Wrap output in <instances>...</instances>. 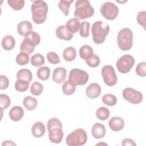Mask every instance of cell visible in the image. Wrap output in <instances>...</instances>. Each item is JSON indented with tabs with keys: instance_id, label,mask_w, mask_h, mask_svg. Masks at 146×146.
Segmentation results:
<instances>
[{
	"instance_id": "cell-13",
	"label": "cell",
	"mask_w": 146,
	"mask_h": 146,
	"mask_svg": "<svg viewBox=\"0 0 146 146\" xmlns=\"http://www.w3.org/2000/svg\"><path fill=\"white\" fill-rule=\"evenodd\" d=\"M32 23L27 21H23L20 22L17 26L18 33L23 36H28L33 31Z\"/></svg>"
},
{
	"instance_id": "cell-8",
	"label": "cell",
	"mask_w": 146,
	"mask_h": 146,
	"mask_svg": "<svg viewBox=\"0 0 146 146\" xmlns=\"http://www.w3.org/2000/svg\"><path fill=\"white\" fill-rule=\"evenodd\" d=\"M89 79L88 73L79 68H73L69 73L68 80L75 86H82L86 84Z\"/></svg>"
},
{
	"instance_id": "cell-34",
	"label": "cell",
	"mask_w": 146,
	"mask_h": 146,
	"mask_svg": "<svg viewBox=\"0 0 146 146\" xmlns=\"http://www.w3.org/2000/svg\"><path fill=\"white\" fill-rule=\"evenodd\" d=\"M29 55L26 52H21L16 56V62L18 64L24 66L27 64L29 62Z\"/></svg>"
},
{
	"instance_id": "cell-37",
	"label": "cell",
	"mask_w": 146,
	"mask_h": 146,
	"mask_svg": "<svg viewBox=\"0 0 146 146\" xmlns=\"http://www.w3.org/2000/svg\"><path fill=\"white\" fill-rule=\"evenodd\" d=\"M90 24L88 22H82L80 25V35L81 36L84 38H87L90 35Z\"/></svg>"
},
{
	"instance_id": "cell-6",
	"label": "cell",
	"mask_w": 146,
	"mask_h": 146,
	"mask_svg": "<svg viewBox=\"0 0 146 146\" xmlns=\"http://www.w3.org/2000/svg\"><path fill=\"white\" fill-rule=\"evenodd\" d=\"M40 42L39 35L35 31H32L28 36L25 37L20 46V51L28 54H32L34 51L35 47L38 45Z\"/></svg>"
},
{
	"instance_id": "cell-18",
	"label": "cell",
	"mask_w": 146,
	"mask_h": 146,
	"mask_svg": "<svg viewBox=\"0 0 146 146\" xmlns=\"http://www.w3.org/2000/svg\"><path fill=\"white\" fill-rule=\"evenodd\" d=\"M91 132L93 137L95 139H102L103 138L106 133V127L104 124L96 123H95L91 129Z\"/></svg>"
},
{
	"instance_id": "cell-16",
	"label": "cell",
	"mask_w": 146,
	"mask_h": 146,
	"mask_svg": "<svg viewBox=\"0 0 146 146\" xmlns=\"http://www.w3.org/2000/svg\"><path fill=\"white\" fill-rule=\"evenodd\" d=\"M86 94L89 98H97L101 94V87L98 83H91L87 87L86 90Z\"/></svg>"
},
{
	"instance_id": "cell-19",
	"label": "cell",
	"mask_w": 146,
	"mask_h": 146,
	"mask_svg": "<svg viewBox=\"0 0 146 146\" xmlns=\"http://www.w3.org/2000/svg\"><path fill=\"white\" fill-rule=\"evenodd\" d=\"M24 115V111L20 106H14L9 112L10 118L14 121H18L22 119Z\"/></svg>"
},
{
	"instance_id": "cell-36",
	"label": "cell",
	"mask_w": 146,
	"mask_h": 146,
	"mask_svg": "<svg viewBox=\"0 0 146 146\" xmlns=\"http://www.w3.org/2000/svg\"><path fill=\"white\" fill-rule=\"evenodd\" d=\"M25 1L24 0H8L7 3L9 5L12 7L14 10H21L24 5Z\"/></svg>"
},
{
	"instance_id": "cell-30",
	"label": "cell",
	"mask_w": 146,
	"mask_h": 146,
	"mask_svg": "<svg viewBox=\"0 0 146 146\" xmlns=\"http://www.w3.org/2000/svg\"><path fill=\"white\" fill-rule=\"evenodd\" d=\"M76 90V86L72 84L68 80H66L62 86L63 93L66 95L73 94Z\"/></svg>"
},
{
	"instance_id": "cell-41",
	"label": "cell",
	"mask_w": 146,
	"mask_h": 146,
	"mask_svg": "<svg viewBox=\"0 0 146 146\" xmlns=\"http://www.w3.org/2000/svg\"><path fill=\"white\" fill-rule=\"evenodd\" d=\"M136 74L140 76L144 77L146 76V63L145 62L139 63L136 67Z\"/></svg>"
},
{
	"instance_id": "cell-2",
	"label": "cell",
	"mask_w": 146,
	"mask_h": 146,
	"mask_svg": "<svg viewBox=\"0 0 146 146\" xmlns=\"http://www.w3.org/2000/svg\"><path fill=\"white\" fill-rule=\"evenodd\" d=\"M32 18L36 24H42L46 19L48 6L44 1H33L31 7Z\"/></svg>"
},
{
	"instance_id": "cell-40",
	"label": "cell",
	"mask_w": 146,
	"mask_h": 146,
	"mask_svg": "<svg viewBox=\"0 0 146 146\" xmlns=\"http://www.w3.org/2000/svg\"><path fill=\"white\" fill-rule=\"evenodd\" d=\"M47 59L49 63L52 64H56L60 63V60L58 55L53 51L48 52L47 54Z\"/></svg>"
},
{
	"instance_id": "cell-10",
	"label": "cell",
	"mask_w": 146,
	"mask_h": 146,
	"mask_svg": "<svg viewBox=\"0 0 146 146\" xmlns=\"http://www.w3.org/2000/svg\"><path fill=\"white\" fill-rule=\"evenodd\" d=\"M135 64L134 58L129 54L124 55L116 62V67L121 74L128 73Z\"/></svg>"
},
{
	"instance_id": "cell-43",
	"label": "cell",
	"mask_w": 146,
	"mask_h": 146,
	"mask_svg": "<svg viewBox=\"0 0 146 146\" xmlns=\"http://www.w3.org/2000/svg\"><path fill=\"white\" fill-rule=\"evenodd\" d=\"M9 85V80L6 76L3 75H0V89L5 90Z\"/></svg>"
},
{
	"instance_id": "cell-12",
	"label": "cell",
	"mask_w": 146,
	"mask_h": 146,
	"mask_svg": "<svg viewBox=\"0 0 146 146\" xmlns=\"http://www.w3.org/2000/svg\"><path fill=\"white\" fill-rule=\"evenodd\" d=\"M122 95L125 100L134 104L140 103L143 98V94L140 91L130 87L125 88L122 92Z\"/></svg>"
},
{
	"instance_id": "cell-45",
	"label": "cell",
	"mask_w": 146,
	"mask_h": 146,
	"mask_svg": "<svg viewBox=\"0 0 146 146\" xmlns=\"http://www.w3.org/2000/svg\"><path fill=\"white\" fill-rule=\"evenodd\" d=\"M16 145V144H15L14 142H13L12 141H10V140H6V141H4L2 144V146L3 145Z\"/></svg>"
},
{
	"instance_id": "cell-11",
	"label": "cell",
	"mask_w": 146,
	"mask_h": 146,
	"mask_svg": "<svg viewBox=\"0 0 146 146\" xmlns=\"http://www.w3.org/2000/svg\"><path fill=\"white\" fill-rule=\"evenodd\" d=\"M104 82L108 86H113L117 82V76L113 67L111 65H106L103 67L101 71Z\"/></svg>"
},
{
	"instance_id": "cell-4",
	"label": "cell",
	"mask_w": 146,
	"mask_h": 146,
	"mask_svg": "<svg viewBox=\"0 0 146 146\" xmlns=\"http://www.w3.org/2000/svg\"><path fill=\"white\" fill-rule=\"evenodd\" d=\"M74 16L78 20L90 18L94 14V9L88 0H78L76 1Z\"/></svg>"
},
{
	"instance_id": "cell-20",
	"label": "cell",
	"mask_w": 146,
	"mask_h": 146,
	"mask_svg": "<svg viewBox=\"0 0 146 146\" xmlns=\"http://www.w3.org/2000/svg\"><path fill=\"white\" fill-rule=\"evenodd\" d=\"M46 131V127L42 122L38 121L35 123L31 128V133L35 137L43 136Z\"/></svg>"
},
{
	"instance_id": "cell-26",
	"label": "cell",
	"mask_w": 146,
	"mask_h": 146,
	"mask_svg": "<svg viewBox=\"0 0 146 146\" xmlns=\"http://www.w3.org/2000/svg\"><path fill=\"white\" fill-rule=\"evenodd\" d=\"M17 79H23L30 82L33 79L32 72L28 69H21L17 73Z\"/></svg>"
},
{
	"instance_id": "cell-28",
	"label": "cell",
	"mask_w": 146,
	"mask_h": 146,
	"mask_svg": "<svg viewBox=\"0 0 146 146\" xmlns=\"http://www.w3.org/2000/svg\"><path fill=\"white\" fill-rule=\"evenodd\" d=\"M30 82L23 79H17L15 83V89L20 92H25L29 88Z\"/></svg>"
},
{
	"instance_id": "cell-25",
	"label": "cell",
	"mask_w": 146,
	"mask_h": 146,
	"mask_svg": "<svg viewBox=\"0 0 146 146\" xmlns=\"http://www.w3.org/2000/svg\"><path fill=\"white\" fill-rule=\"evenodd\" d=\"M23 104L26 110L32 111L35 109L37 107L38 101L35 98L27 96L24 98Z\"/></svg>"
},
{
	"instance_id": "cell-22",
	"label": "cell",
	"mask_w": 146,
	"mask_h": 146,
	"mask_svg": "<svg viewBox=\"0 0 146 146\" xmlns=\"http://www.w3.org/2000/svg\"><path fill=\"white\" fill-rule=\"evenodd\" d=\"M93 54V49L89 45H83L79 49L80 57L85 60L90 59Z\"/></svg>"
},
{
	"instance_id": "cell-27",
	"label": "cell",
	"mask_w": 146,
	"mask_h": 146,
	"mask_svg": "<svg viewBox=\"0 0 146 146\" xmlns=\"http://www.w3.org/2000/svg\"><path fill=\"white\" fill-rule=\"evenodd\" d=\"M38 78L42 80H47L50 75V69L47 66H43L39 68L36 72Z\"/></svg>"
},
{
	"instance_id": "cell-15",
	"label": "cell",
	"mask_w": 146,
	"mask_h": 146,
	"mask_svg": "<svg viewBox=\"0 0 146 146\" xmlns=\"http://www.w3.org/2000/svg\"><path fill=\"white\" fill-rule=\"evenodd\" d=\"M67 75V71L63 67H57L52 72V80L58 83H62L66 80Z\"/></svg>"
},
{
	"instance_id": "cell-21",
	"label": "cell",
	"mask_w": 146,
	"mask_h": 146,
	"mask_svg": "<svg viewBox=\"0 0 146 146\" xmlns=\"http://www.w3.org/2000/svg\"><path fill=\"white\" fill-rule=\"evenodd\" d=\"M1 44L5 50L9 51L12 50L15 44V40L13 36L7 35L4 36L1 41Z\"/></svg>"
},
{
	"instance_id": "cell-31",
	"label": "cell",
	"mask_w": 146,
	"mask_h": 146,
	"mask_svg": "<svg viewBox=\"0 0 146 146\" xmlns=\"http://www.w3.org/2000/svg\"><path fill=\"white\" fill-rule=\"evenodd\" d=\"M74 0H61L58 3L59 9L62 11L64 15L67 16L69 14V9L72 2Z\"/></svg>"
},
{
	"instance_id": "cell-39",
	"label": "cell",
	"mask_w": 146,
	"mask_h": 146,
	"mask_svg": "<svg viewBox=\"0 0 146 146\" xmlns=\"http://www.w3.org/2000/svg\"><path fill=\"white\" fill-rule=\"evenodd\" d=\"M86 63L88 66L92 68L96 67L100 64V58L97 55L94 54L90 59L86 60Z\"/></svg>"
},
{
	"instance_id": "cell-1",
	"label": "cell",
	"mask_w": 146,
	"mask_h": 146,
	"mask_svg": "<svg viewBox=\"0 0 146 146\" xmlns=\"http://www.w3.org/2000/svg\"><path fill=\"white\" fill-rule=\"evenodd\" d=\"M47 128L50 141L55 144L61 143L63 137V132L60 120L56 117L50 119L47 121Z\"/></svg>"
},
{
	"instance_id": "cell-42",
	"label": "cell",
	"mask_w": 146,
	"mask_h": 146,
	"mask_svg": "<svg viewBox=\"0 0 146 146\" xmlns=\"http://www.w3.org/2000/svg\"><path fill=\"white\" fill-rule=\"evenodd\" d=\"M145 11H140L137 15V21L138 23L143 27L144 30L145 29Z\"/></svg>"
},
{
	"instance_id": "cell-32",
	"label": "cell",
	"mask_w": 146,
	"mask_h": 146,
	"mask_svg": "<svg viewBox=\"0 0 146 146\" xmlns=\"http://www.w3.org/2000/svg\"><path fill=\"white\" fill-rule=\"evenodd\" d=\"M31 64L35 67H39L44 63V58L40 54H35L31 57Z\"/></svg>"
},
{
	"instance_id": "cell-3",
	"label": "cell",
	"mask_w": 146,
	"mask_h": 146,
	"mask_svg": "<svg viewBox=\"0 0 146 146\" xmlns=\"http://www.w3.org/2000/svg\"><path fill=\"white\" fill-rule=\"evenodd\" d=\"M110 32L109 25L103 21L94 22L91 27L93 41L96 44L103 43Z\"/></svg>"
},
{
	"instance_id": "cell-35",
	"label": "cell",
	"mask_w": 146,
	"mask_h": 146,
	"mask_svg": "<svg viewBox=\"0 0 146 146\" xmlns=\"http://www.w3.org/2000/svg\"><path fill=\"white\" fill-rule=\"evenodd\" d=\"M43 90V86L42 84L38 82H35L32 83L30 87V91L31 93L35 95L38 96L40 95Z\"/></svg>"
},
{
	"instance_id": "cell-38",
	"label": "cell",
	"mask_w": 146,
	"mask_h": 146,
	"mask_svg": "<svg viewBox=\"0 0 146 146\" xmlns=\"http://www.w3.org/2000/svg\"><path fill=\"white\" fill-rule=\"evenodd\" d=\"M11 103L10 99L9 96L6 94H1L0 95V105L1 109L6 110L9 107Z\"/></svg>"
},
{
	"instance_id": "cell-44",
	"label": "cell",
	"mask_w": 146,
	"mask_h": 146,
	"mask_svg": "<svg viewBox=\"0 0 146 146\" xmlns=\"http://www.w3.org/2000/svg\"><path fill=\"white\" fill-rule=\"evenodd\" d=\"M121 145H131V146H135L136 144L135 141L131 139H125L123 140Z\"/></svg>"
},
{
	"instance_id": "cell-9",
	"label": "cell",
	"mask_w": 146,
	"mask_h": 146,
	"mask_svg": "<svg viewBox=\"0 0 146 146\" xmlns=\"http://www.w3.org/2000/svg\"><path fill=\"white\" fill-rule=\"evenodd\" d=\"M100 11L102 15L107 20L115 19L119 14L117 6L109 1H107L102 5Z\"/></svg>"
},
{
	"instance_id": "cell-17",
	"label": "cell",
	"mask_w": 146,
	"mask_h": 146,
	"mask_svg": "<svg viewBox=\"0 0 146 146\" xmlns=\"http://www.w3.org/2000/svg\"><path fill=\"white\" fill-rule=\"evenodd\" d=\"M108 125L111 130L116 132L120 131L124 128V121L120 117H112L108 121Z\"/></svg>"
},
{
	"instance_id": "cell-7",
	"label": "cell",
	"mask_w": 146,
	"mask_h": 146,
	"mask_svg": "<svg viewBox=\"0 0 146 146\" xmlns=\"http://www.w3.org/2000/svg\"><path fill=\"white\" fill-rule=\"evenodd\" d=\"M87 140L86 132L83 129L78 128L67 136L66 141L69 146H79L85 144Z\"/></svg>"
},
{
	"instance_id": "cell-23",
	"label": "cell",
	"mask_w": 146,
	"mask_h": 146,
	"mask_svg": "<svg viewBox=\"0 0 146 146\" xmlns=\"http://www.w3.org/2000/svg\"><path fill=\"white\" fill-rule=\"evenodd\" d=\"M80 23L79 21L76 18H71L69 19L66 25L67 29L72 33H76L80 28Z\"/></svg>"
},
{
	"instance_id": "cell-24",
	"label": "cell",
	"mask_w": 146,
	"mask_h": 146,
	"mask_svg": "<svg viewBox=\"0 0 146 146\" xmlns=\"http://www.w3.org/2000/svg\"><path fill=\"white\" fill-rule=\"evenodd\" d=\"M76 56V51L73 47L70 46L66 48L63 51V57L67 62L73 61Z\"/></svg>"
},
{
	"instance_id": "cell-14",
	"label": "cell",
	"mask_w": 146,
	"mask_h": 146,
	"mask_svg": "<svg viewBox=\"0 0 146 146\" xmlns=\"http://www.w3.org/2000/svg\"><path fill=\"white\" fill-rule=\"evenodd\" d=\"M56 36L62 40H70L73 37V33L70 32L66 27V25H61L58 26L55 31Z\"/></svg>"
},
{
	"instance_id": "cell-5",
	"label": "cell",
	"mask_w": 146,
	"mask_h": 146,
	"mask_svg": "<svg viewBox=\"0 0 146 146\" xmlns=\"http://www.w3.org/2000/svg\"><path fill=\"white\" fill-rule=\"evenodd\" d=\"M119 48L123 51L130 50L133 45V33L131 29L123 28L120 30L117 36Z\"/></svg>"
},
{
	"instance_id": "cell-33",
	"label": "cell",
	"mask_w": 146,
	"mask_h": 146,
	"mask_svg": "<svg viewBox=\"0 0 146 146\" xmlns=\"http://www.w3.org/2000/svg\"><path fill=\"white\" fill-rule=\"evenodd\" d=\"M103 103L108 106H113L117 103V99L116 96L111 94H107L102 97Z\"/></svg>"
},
{
	"instance_id": "cell-29",
	"label": "cell",
	"mask_w": 146,
	"mask_h": 146,
	"mask_svg": "<svg viewBox=\"0 0 146 146\" xmlns=\"http://www.w3.org/2000/svg\"><path fill=\"white\" fill-rule=\"evenodd\" d=\"M110 115V110L104 107H99L96 111V117L101 120H105L108 119Z\"/></svg>"
}]
</instances>
